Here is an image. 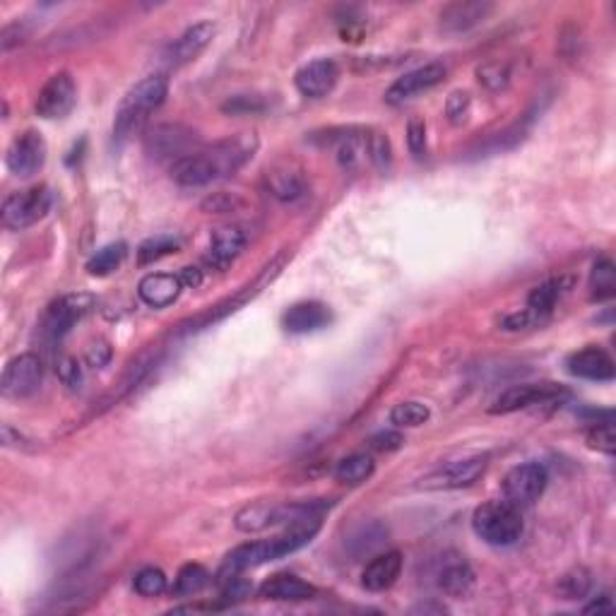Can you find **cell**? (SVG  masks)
I'll return each mask as SVG.
<instances>
[{
    "instance_id": "1",
    "label": "cell",
    "mask_w": 616,
    "mask_h": 616,
    "mask_svg": "<svg viewBox=\"0 0 616 616\" xmlns=\"http://www.w3.org/2000/svg\"><path fill=\"white\" fill-rule=\"evenodd\" d=\"M258 150V140L253 135H234L224 138L205 150H195L188 157L171 164V179L183 188H200L210 183L229 179L236 171L244 169Z\"/></svg>"
},
{
    "instance_id": "2",
    "label": "cell",
    "mask_w": 616,
    "mask_h": 616,
    "mask_svg": "<svg viewBox=\"0 0 616 616\" xmlns=\"http://www.w3.org/2000/svg\"><path fill=\"white\" fill-rule=\"evenodd\" d=\"M318 530H321V520H306V523L289 525L287 532H282V535L277 537L241 544V547H236L234 552L227 556L222 578L234 576V573H244L248 568H258L263 564H270V561L284 559V556L299 552L301 547H306V544L316 537Z\"/></svg>"
},
{
    "instance_id": "3",
    "label": "cell",
    "mask_w": 616,
    "mask_h": 616,
    "mask_svg": "<svg viewBox=\"0 0 616 616\" xmlns=\"http://www.w3.org/2000/svg\"><path fill=\"white\" fill-rule=\"evenodd\" d=\"M169 94V80L164 75H150L140 80L138 85L121 99L114 118V140L126 142L145 126L159 106L164 104Z\"/></svg>"
},
{
    "instance_id": "4",
    "label": "cell",
    "mask_w": 616,
    "mask_h": 616,
    "mask_svg": "<svg viewBox=\"0 0 616 616\" xmlns=\"http://www.w3.org/2000/svg\"><path fill=\"white\" fill-rule=\"evenodd\" d=\"M330 501H289V503H253L236 513L241 532H263L277 525H299L306 520H321Z\"/></svg>"
},
{
    "instance_id": "5",
    "label": "cell",
    "mask_w": 616,
    "mask_h": 616,
    "mask_svg": "<svg viewBox=\"0 0 616 616\" xmlns=\"http://www.w3.org/2000/svg\"><path fill=\"white\" fill-rule=\"evenodd\" d=\"M472 530L491 547H511L523 537V513L506 499L489 501L472 515Z\"/></svg>"
},
{
    "instance_id": "6",
    "label": "cell",
    "mask_w": 616,
    "mask_h": 616,
    "mask_svg": "<svg viewBox=\"0 0 616 616\" xmlns=\"http://www.w3.org/2000/svg\"><path fill=\"white\" fill-rule=\"evenodd\" d=\"M195 145H198V135L181 123H159L145 135V152L154 162L176 164L179 159L193 154Z\"/></svg>"
},
{
    "instance_id": "7",
    "label": "cell",
    "mask_w": 616,
    "mask_h": 616,
    "mask_svg": "<svg viewBox=\"0 0 616 616\" xmlns=\"http://www.w3.org/2000/svg\"><path fill=\"white\" fill-rule=\"evenodd\" d=\"M51 210V191L46 186H34L27 191L8 195L3 203V224L13 231L34 227Z\"/></svg>"
},
{
    "instance_id": "8",
    "label": "cell",
    "mask_w": 616,
    "mask_h": 616,
    "mask_svg": "<svg viewBox=\"0 0 616 616\" xmlns=\"http://www.w3.org/2000/svg\"><path fill=\"white\" fill-rule=\"evenodd\" d=\"M566 390L556 383H520L506 388L494 405L489 407L491 414H513L520 410H530L537 405H552L566 398Z\"/></svg>"
},
{
    "instance_id": "9",
    "label": "cell",
    "mask_w": 616,
    "mask_h": 616,
    "mask_svg": "<svg viewBox=\"0 0 616 616\" xmlns=\"http://www.w3.org/2000/svg\"><path fill=\"white\" fill-rule=\"evenodd\" d=\"M547 482V467L539 465V462H523L503 477V499L523 511V508L539 501V496L547 489Z\"/></svg>"
},
{
    "instance_id": "10",
    "label": "cell",
    "mask_w": 616,
    "mask_h": 616,
    "mask_svg": "<svg viewBox=\"0 0 616 616\" xmlns=\"http://www.w3.org/2000/svg\"><path fill=\"white\" fill-rule=\"evenodd\" d=\"M41 381H44V364L37 354L25 352L8 361L3 378H0V393L10 400L29 398L37 393Z\"/></svg>"
},
{
    "instance_id": "11",
    "label": "cell",
    "mask_w": 616,
    "mask_h": 616,
    "mask_svg": "<svg viewBox=\"0 0 616 616\" xmlns=\"http://www.w3.org/2000/svg\"><path fill=\"white\" fill-rule=\"evenodd\" d=\"M75 102H77L75 77L61 70V73L51 75L49 80H46V85L41 87L34 109H37V114L41 118H46V121H58V118H65L70 111H73Z\"/></svg>"
},
{
    "instance_id": "12",
    "label": "cell",
    "mask_w": 616,
    "mask_h": 616,
    "mask_svg": "<svg viewBox=\"0 0 616 616\" xmlns=\"http://www.w3.org/2000/svg\"><path fill=\"white\" fill-rule=\"evenodd\" d=\"M446 75L448 70L443 63H426L422 68L410 70V73L398 77V80L388 87V92H385V102L393 106L410 102V99L419 97V94L434 90V87L441 85V82L446 80Z\"/></svg>"
},
{
    "instance_id": "13",
    "label": "cell",
    "mask_w": 616,
    "mask_h": 616,
    "mask_svg": "<svg viewBox=\"0 0 616 616\" xmlns=\"http://www.w3.org/2000/svg\"><path fill=\"white\" fill-rule=\"evenodd\" d=\"M44 162L46 142L37 130H25L22 135H17L13 145L8 147V154H5V164H8L10 174L20 176V179H29V176L37 174L44 167Z\"/></svg>"
},
{
    "instance_id": "14",
    "label": "cell",
    "mask_w": 616,
    "mask_h": 616,
    "mask_svg": "<svg viewBox=\"0 0 616 616\" xmlns=\"http://www.w3.org/2000/svg\"><path fill=\"white\" fill-rule=\"evenodd\" d=\"M487 470V455H475V458L455 460L448 465L438 467L424 479V489H465L472 487Z\"/></svg>"
},
{
    "instance_id": "15",
    "label": "cell",
    "mask_w": 616,
    "mask_h": 616,
    "mask_svg": "<svg viewBox=\"0 0 616 616\" xmlns=\"http://www.w3.org/2000/svg\"><path fill=\"white\" fill-rule=\"evenodd\" d=\"M94 308V299L90 294H68L61 296L58 301H53L49 313H46L44 321V333L51 340H61L73 325L85 318Z\"/></svg>"
},
{
    "instance_id": "16",
    "label": "cell",
    "mask_w": 616,
    "mask_h": 616,
    "mask_svg": "<svg viewBox=\"0 0 616 616\" xmlns=\"http://www.w3.org/2000/svg\"><path fill=\"white\" fill-rule=\"evenodd\" d=\"M337 80H340V68L330 58H318L299 70L294 77V85L299 94L308 99H323L335 90Z\"/></svg>"
},
{
    "instance_id": "17",
    "label": "cell",
    "mask_w": 616,
    "mask_h": 616,
    "mask_svg": "<svg viewBox=\"0 0 616 616\" xmlns=\"http://www.w3.org/2000/svg\"><path fill=\"white\" fill-rule=\"evenodd\" d=\"M215 32L217 29L212 22H198V25L188 27L186 32H183L181 37L169 46L167 53H164V58H167V63L171 65V68H181V65L193 63L195 58H198L200 53L212 44Z\"/></svg>"
},
{
    "instance_id": "18",
    "label": "cell",
    "mask_w": 616,
    "mask_h": 616,
    "mask_svg": "<svg viewBox=\"0 0 616 616\" xmlns=\"http://www.w3.org/2000/svg\"><path fill=\"white\" fill-rule=\"evenodd\" d=\"M330 323H333V313L321 301H301L289 306L282 316V328L292 335L318 333Z\"/></svg>"
},
{
    "instance_id": "19",
    "label": "cell",
    "mask_w": 616,
    "mask_h": 616,
    "mask_svg": "<svg viewBox=\"0 0 616 616\" xmlns=\"http://www.w3.org/2000/svg\"><path fill=\"white\" fill-rule=\"evenodd\" d=\"M494 13L491 3H479V0H458L443 8L441 29L448 34H465L470 29L482 25L487 17Z\"/></svg>"
},
{
    "instance_id": "20",
    "label": "cell",
    "mask_w": 616,
    "mask_h": 616,
    "mask_svg": "<svg viewBox=\"0 0 616 616\" xmlns=\"http://www.w3.org/2000/svg\"><path fill=\"white\" fill-rule=\"evenodd\" d=\"M568 373L576 378H585V381L607 383L614 381V359L600 347H585L580 352L571 354L566 361Z\"/></svg>"
},
{
    "instance_id": "21",
    "label": "cell",
    "mask_w": 616,
    "mask_h": 616,
    "mask_svg": "<svg viewBox=\"0 0 616 616\" xmlns=\"http://www.w3.org/2000/svg\"><path fill=\"white\" fill-rule=\"evenodd\" d=\"M246 234L239 227H222L212 234L210 248L205 253V263L212 270H227L236 258L244 253Z\"/></svg>"
},
{
    "instance_id": "22",
    "label": "cell",
    "mask_w": 616,
    "mask_h": 616,
    "mask_svg": "<svg viewBox=\"0 0 616 616\" xmlns=\"http://www.w3.org/2000/svg\"><path fill=\"white\" fill-rule=\"evenodd\" d=\"M183 292V282L179 275L171 272H150L138 284V296L150 308H167L179 299Z\"/></svg>"
},
{
    "instance_id": "23",
    "label": "cell",
    "mask_w": 616,
    "mask_h": 616,
    "mask_svg": "<svg viewBox=\"0 0 616 616\" xmlns=\"http://www.w3.org/2000/svg\"><path fill=\"white\" fill-rule=\"evenodd\" d=\"M402 573V554L400 552H383L366 564L361 573V585L369 592H383L398 583Z\"/></svg>"
},
{
    "instance_id": "24",
    "label": "cell",
    "mask_w": 616,
    "mask_h": 616,
    "mask_svg": "<svg viewBox=\"0 0 616 616\" xmlns=\"http://www.w3.org/2000/svg\"><path fill=\"white\" fill-rule=\"evenodd\" d=\"M258 595L272 602H304L316 597V588L292 573H277L260 585Z\"/></svg>"
},
{
    "instance_id": "25",
    "label": "cell",
    "mask_w": 616,
    "mask_h": 616,
    "mask_svg": "<svg viewBox=\"0 0 616 616\" xmlns=\"http://www.w3.org/2000/svg\"><path fill=\"white\" fill-rule=\"evenodd\" d=\"M436 583L448 597H465L470 595L472 585H475V571H472L462 556L443 559L441 568H438Z\"/></svg>"
},
{
    "instance_id": "26",
    "label": "cell",
    "mask_w": 616,
    "mask_h": 616,
    "mask_svg": "<svg viewBox=\"0 0 616 616\" xmlns=\"http://www.w3.org/2000/svg\"><path fill=\"white\" fill-rule=\"evenodd\" d=\"M265 186H268L272 198L282 200V203H296V200H301L308 193L304 176L289 167L268 171V176H265Z\"/></svg>"
},
{
    "instance_id": "27",
    "label": "cell",
    "mask_w": 616,
    "mask_h": 616,
    "mask_svg": "<svg viewBox=\"0 0 616 616\" xmlns=\"http://www.w3.org/2000/svg\"><path fill=\"white\" fill-rule=\"evenodd\" d=\"M373 470H376V462H373L371 455L354 453L337 462L335 479L340 484H347V487H359L366 479H371Z\"/></svg>"
},
{
    "instance_id": "28",
    "label": "cell",
    "mask_w": 616,
    "mask_h": 616,
    "mask_svg": "<svg viewBox=\"0 0 616 616\" xmlns=\"http://www.w3.org/2000/svg\"><path fill=\"white\" fill-rule=\"evenodd\" d=\"M385 537H388V530H385L383 525L369 523V525L359 527V530L347 539V547H349V552H352L354 561H357V559H364V556H371L373 552H378V549L383 547Z\"/></svg>"
},
{
    "instance_id": "29",
    "label": "cell",
    "mask_w": 616,
    "mask_h": 616,
    "mask_svg": "<svg viewBox=\"0 0 616 616\" xmlns=\"http://www.w3.org/2000/svg\"><path fill=\"white\" fill-rule=\"evenodd\" d=\"M561 294H564V280L542 282L539 287L532 289L530 296H527V311L542 321L544 316H549V313L554 311L556 301L561 299Z\"/></svg>"
},
{
    "instance_id": "30",
    "label": "cell",
    "mask_w": 616,
    "mask_h": 616,
    "mask_svg": "<svg viewBox=\"0 0 616 616\" xmlns=\"http://www.w3.org/2000/svg\"><path fill=\"white\" fill-rule=\"evenodd\" d=\"M616 292V270L614 263L609 258H600L595 265H592L590 272V294L592 299L604 301L612 299Z\"/></svg>"
},
{
    "instance_id": "31",
    "label": "cell",
    "mask_w": 616,
    "mask_h": 616,
    "mask_svg": "<svg viewBox=\"0 0 616 616\" xmlns=\"http://www.w3.org/2000/svg\"><path fill=\"white\" fill-rule=\"evenodd\" d=\"M207 583H210V573H207L203 566L186 564L179 573H176L171 592H174L176 597H193L198 595V592H203L207 588Z\"/></svg>"
},
{
    "instance_id": "32",
    "label": "cell",
    "mask_w": 616,
    "mask_h": 616,
    "mask_svg": "<svg viewBox=\"0 0 616 616\" xmlns=\"http://www.w3.org/2000/svg\"><path fill=\"white\" fill-rule=\"evenodd\" d=\"M126 253H128V246L123 244V241H118V244L104 246L102 251H97L90 258V263H87V272H90L92 277L111 275V272L118 270V265L123 263Z\"/></svg>"
},
{
    "instance_id": "33",
    "label": "cell",
    "mask_w": 616,
    "mask_h": 616,
    "mask_svg": "<svg viewBox=\"0 0 616 616\" xmlns=\"http://www.w3.org/2000/svg\"><path fill=\"white\" fill-rule=\"evenodd\" d=\"M429 417V407L417 400L400 402V405H395L393 410H390V424H395L398 429H417V426L429 422Z\"/></svg>"
},
{
    "instance_id": "34",
    "label": "cell",
    "mask_w": 616,
    "mask_h": 616,
    "mask_svg": "<svg viewBox=\"0 0 616 616\" xmlns=\"http://www.w3.org/2000/svg\"><path fill=\"white\" fill-rule=\"evenodd\" d=\"M179 248L181 241L174 239V236H154V239H147L145 244H140L138 260L140 265H150L154 260L171 256V253H176Z\"/></svg>"
},
{
    "instance_id": "35",
    "label": "cell",
    "mask_w": 616,
    "mask_h": 616,
    "mask_svg": "<svg viewBox=\"0 0 616 616\" xmlns=\"http://www.w3.org/2000/svg\"><path fill=\"white\" fill-rule=\"evenodd\" d=\"M167 576H164L162 568H154V566H147L142 568V571L135 573V580H133V588L138 595L142 597H159L164 590H167Z\"/></svg>"
},
{
    "instance_id": "36",
    "label": "cell",
    "mask_w": 616,
    "mask_h": 616,
    "mask_svg": "<svg viewBox=\"0 0 616 616\" xmlns=\"http://www.w3.org/2000/svg\"><path fill=\"white\" fill-rule=\"evenodd\" d=\"M590 588H592L590 573L583 571V568H578V571L564 576V580H561V585H559V592L564 595V600H583V597L590 592Z\"/></svg>"
},
{
    "instance_id": "37",
    "label": "cell",
    "mask_w": 616,
    "mask_h": 616,
    "mask_svg": "<svg viewBox=\"0 0 616 616\" xmlns=\"http://www.w3.org/2000/svg\"><path fill=\"white\" fill-rule=\"evenodd\" d=\"M588 446L595 448V450H600V453L614 455V450H616V434H614L612 419H607V422L592 424V429L588 431Z\"/></svg>"
},
{
    "instance_id": "38",
    "label": "cell",
    "mask_w": 616,
    "mask_h": 616,
    "mask_svg": "<svg viewBox=\"0 0 616 616\" xmlns=\"http://www.w3.org/2000/svg\"><path fill=\"white\" fill-rule=\"evenodd\" d=\"M477 75H479V82H482L484 87H489L491 92H499L508 85V82H511V73H508L506 65H501V63L482 65V68L477 70Z\"/></svg>"
},
{
    "instance_id": "39",
    "label": "cell",
    "mask_w": 616,
    "mask_h": 616,
    "mask_svg": "<svg viewBox=\"0 0 616 616\" xmlns=\"http://www.w3.org/2000/svg\"><path fill=\"white\" fill-rule=\"evenodd\" d=\"M222 109L227 114H260V111H265V102L256 94H236L224 102Z\"/></svg>"
},
{
    "instance_id": "40",
    "label": "cell",
    "mask_w": 616,
    "mask_h": 616,
    "mask_svg": "<svg viewBox=\"0 0 616 616\" xmlns=\"http://www.w3.org/2000/svg\"><path fill=\"white\" fill-rule=\"evenodd\" d=\"M251 583L246 578H241V573L234 576H224V588H222V600L227 602H239L251 597Z\"/></svg>"
},
{
    "instance_id": "41",
    "label": "cell",
    "mask_w": 616,
    "mask_h": 616,
    "mask_svg": "<svg viewBox=\"0 0 616 616\" xmlns=\"http://www.w3.org/2000/svg\"><path fill=\"white\" fill-rule=\"evenodd\" d=\"M58 378L63 385H68L70 390H77L82 385V366L75 357H63L58 359Z\"/></svg>"
},
{
    "instance_id": "42",
    "label": "cell",
    "mask_w": 616,
    "mask_h": 616,
    "mask_svg": "<svg viewBox=\"0 0 616 616\" xmlns=\"http://www.w3.org/2000/svg\"><path fill=\"white\" fill-rule=\"evenodd\" d=\"M407 145H410V152L417 159H422L426 154V126L422 121H410V126H407Z\"/></svg>"
},
{
    "instance_id": "43",
    "label": "cell",
    "mask_w": 616,
    "mask_h": 616,
    "mask_svg": "<svg viewBox=\"0 0 616 616\" xmlns=\"http://www.w3.org/2000/svg\"><path fill=\"white\" fill-rule=\"evenodd\" d=\"M111 354H114V352H111L109 342L99 340V342H94L90 349H87L85 359H87V364L92 366V369H104V366L111 361Z\"/></svg>"
},
{
    "instance_id": "44",
    "label": "cell",
    "mask_w": 616,
    "mask_h": 616,
    "mask_svg": "<svg viewBox=\"0 0 616 616\" xmlns=\"http://www.w3.org/2000/svg\"><path fill=\"white\" fill-rule=\"evenodd\" d=\"M402 436L398 431H381L371 438V448L381 450V453H390V450H398L402 446Z\"/></svg>"
},
{
    "instance_id": "45",
    "label": "cell",
    "mask_w": 616,
    "mask_h": 616,
    "mask_svg": "<svg viewBox=\"0 0 616 616\" xmlns=\"http://www.w3.org/2000/svg\"><path fill=\"white\" fill-rule=\"evenodd\" d=\"M467 109H470V97H467L465 92L450 94V99H448V116H450V121L460 123L462 118L467 116Z\"/></svg>"
},
{
    "instance_id": "46",
    "label": "cell",
    "mask_w": 616,
    "mask_h": 616,
    "mask_svg": "<svg viewBox=\"0 0 616 616\" xmlns=\"http://www.w3.org/2000/svg\"><path fill=\"white\" fill-rule=\"evenodd\" d=\"M179 277H181L183 287L195 289V287H200V284H203V270H198V268H183L179 272Z\"/></svg>"
},
{
    "instance_id": "47",
    "label": "cell",
    "mask_w": 616,
    "mask_h": 616,
    "mask_svg": "<svg viewBox=\"0 0 616 616\" xmlns=\"http://www.w3.org/2000/svg\"><path fill=\"white\" fill-rule=\"evenodd\" d=\"M612 609H614L612 600H609L607 595H602L600 600H595L592 604H588V607H585V614H592V612H612Z\"/></svg>"
}]
</instances>
